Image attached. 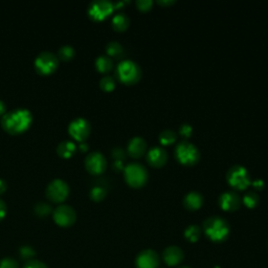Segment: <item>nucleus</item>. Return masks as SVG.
Returning <instances> with one entry per match:
<instances>
[{
    "label": "nucleus",
    "mask_w": 268,
    "mask_h": 268,
    "mask_svg": "<svg viewBox=\"0 0 268 268\" xmlns=\"http://www.w3.org/2000/svg\"><path fill=\"white\" fill-rule=\"evenodd\" d=\"M32 123L33 115L27 108L12 109L2 118L3 128L11 134H18L28 130Z\"/></svg>",
    "instance_id": "1"
},
{
    "label": "nucleus",
    "mask_w": 268,
    "mask_h": 268,
    "mask_svg": "<svg viewBox=\"0 0 268 268\" xmlns=\"http://www.w3.org/2000/svg\"><path fill=\"white\" fill-rule=\"evenodd\" d=\"M204 228L206 235L215 242L225 241L231 231L228 221L219 216L208 218L204 223Z\"/></svg>",
    "instance_id": "2"
},
{
    "label": "nucleus",
    "mask_w": 268,
    "mask_h": 268,
    "mask_svg": "<svg viewBox=\"0 0 268 268\" xmlns=\"http://www.w3.org/2000/svg\"><path fill=\"white\" fill-rule=\"evenodd\" d=\"M116 74L121 82L127 85L136 84L142 77V70L138 63L132 60H123L119 63Z\"/></svg>",
    "instance_id": "3"
},
{
    "label": "nucleus",
    "mask_w": 268,
    "mask_h": 268,
    "mask_svg": "<svg viewBox=\"0 0 268 268\" xmlns=\"http://www.w3.org/2000/svg\"><path fill=\"white\" fill-rule=\"evenodd\" d=\"M126 183L133 188H141L148 181L147 169L139 163H131L124 169Z\"/></svg>",
    "instance_id": "4"
},
{
    "label": "nucleus",
    "mask_w": 268,
    "mask_h": 268,
    "mask_svg": "<svg viewBox=\"0 0 268 268\" xmlns=\"http://www.w3.org/2000/svg\"><path fill=\"white\" fill-rule=\"evenodd\" d=\"M175 158L185 166H193L199 161L200 154L194 144L188 141H182L175 147Z\"/></svg>",
    "instance_id": "5"
},
{
    "label": "nucleus",
    "mask_w": 268,
    "mask_h": 268,
    "mask_svg": "<svg viewBox=\"0 0 268 268\" xmlns=\"http://www.w3.org/2000/svg\"><path fill=\"white\" fill-rule=\"evenodd\" d=\"M227 181L234 189L243 191L251 185V176L247 168L241 165H235L229 169Z\"/></svg>",
    "instance_id": "6"
},
{
    "label": "nucleus",
    "mask_w": 268,
    "mask_h": 268,
    "mask_svg": "<svg viewBox=\"0 0 268 268\" xmlns=\"http://www.w3.org/2000/svg\"><path fill=\"white\" fill-rule=\"evenodd\" d=\"M35 69L41 75L54 73L59 65V58L52 52L44 51L35 59Z\"/></svg>",
    "instance_id": "7"
},
{
    "label": "nucleus",
    "mask_w": 268,
    "mask_h": 268,
    "mask_svg": "<svg viewBox=\"0 0 268 268\" xmlns=\"http://www.w3.org/2000/svg\"><path fill=\"white\" fill-rule=\"evenodd\" d=\"M70 194V187L63 180L56 178L52 181L47 188L48 197L54 203H61L64 201Z\"/></svg>",
    "instance_id": "8"
},
{
    "label": "nucleus",
    "mask_w": 268,
    "mask_h": 268,
    "mask_svg": "<svg viewBox=\"0 0 268 268\" xmlns=\"http://www.w3.org/2000/svg\"><path fill=\"white\" fill-rule=\"evenodd\" d=\"M115 5L109 0H95L88 7V14L95 20H103L113 13Z\"/></svg>",
    "instance_id": "9"
},
{
    "label": "nucleus",
    "mask_w": 268,
    "mask_h": 268,
    "mask_svg": "<svg viewBox=\"0 0 268 268\" xmlns=\"http://www.w3.org/2000/svg\"><path fill=\"white\" fill-rule=\"evenodd\" d=\"M85 167L88 172L98 175L106 170L107 161L105 159V156L101 152L94 151L86 156Z\"/></svg>",
    "instance_id": "10"
},
{
    "label": "nucleus",
    "mask_w": 268,
    "mask_h": 268,
    "mask_svg": "<svg viewBox=\"0 0 268 268\" xmlns=\"http://www.w3.org/2000/svg\"><path fill=\"white\" fill-rule=\"evenodd\" d=\"M91 124L84 118H76L69 125L71 136L79 142H83L91 133Z\"/></svg>",
    "instance_id": "11"
},
{
    "label": "nucleus",
    "mask_w": 268,
    "mask_h": 268,
    "mask_svg": "<svg viewBox=\"0 0 268 268\" xmlns=\"http://www.w3.org/2000/svg\"><path fill=\"white\" fill-rule=\"evenodd\" d=\"M76 211L67 205H61L54 211V219L61 227H70L76 221Z\"/></svg>",
    "instance_id": "12"
},
{
    "label": "nucleus",
    "mask_w": 268,
    "mask_h": 268,
    "mask_svg": "<svg viewBox=\"0 0 268 268\" xmlns=\"http://www.w3.org/2000/svg\"><path fill=\"white\" fill-rule=\"evenodd\" d=\"M241 205L240 195L234 191H227L219 196V206L228 212L237 211Z\"/></svg>",
    "instance_id": "13"
},
{
    "label": "nucleus",
    "mask_w": 268,
    "mask_h": 268,
    "mask_svg": "<svg viewBox=\"0 0 268 268\" xmlns=\"http://www.w3.org/2000/svg\"><path fill=\"white\" fill-rule=\"evenodd\" d=\"M168 161V154L162 147H153L147 153V162L154 168L163 167Z\"/></svg>",
    "instance_id": "14"
},
{
    "label": "nucleus",
    "mask_w": 268,
    "mask_h": 268,
    "mask_svg": "<svg viewBox=\"0 0 268 268\" xmlns=\"http://www.w3.org/2000/svg\"><path fill=\"white\" fill-rule=\"evenodd\" d=\"M159 263V255L151 250L143 251L137 258L138 268H158Z\"/></svg>",
    "instance_id": "15"
},
{
    "label": "nucleus",
    "mask_w": 268,
    "mask_h": 268,
    "mask_svg": "<svg viewBox=\"0 0 268 268\" xmlns=\"http://www.w3.org/2000/svg\"><path fill=\"white\" fill-rule=\"evenodd\" d=\"M127 151L130 154V156H132V158L139 159L146 153L147 143L143 138L134 137L129 141Z\"/></svg>",
    "instance_id": "16"
},
{
    "label": "nucleus",
    "mask_w": 268,
    "mask_h": 268,
    "mask_svg": "<svg viewBox=\"0 0 268 268\" xmlns=\"http://www.w3.org/2000/svg\"><path fill=\"white\" fill-rule=\"evenodd\" d=\"M184 259L183 251L177 247H169L164 251V260L170 266L180 264Z\"/></svg>",
    "instance_id": "17"
},
{
    "label": "nucleus",
    "mask_w": 268,
    "mask_h": 268,
    "mask_svg": "<svg viewBox=\"0 0 268 268\" xmlns=\"http://www.w3.org/2000/svg\"><path fill=\"white\" fill-rule=\"evenodd\" d=\"M204 204V196L199 192L193 191L188 193L184 198V206L190 211L199 210Z\"/></svg>",
    "instance_id": "18"
},
{
    "label": "nucleus",
    "mask_w": 268,
    "mask_h": 268,
    "mask_svg": "<svg viewBox=\"0 0 268 268\" xmlns=\"http://www.w3.org/2000/svg\"><path fill=\"white\" fill-rule=\"evenodd\" d=\"M113 28L118 32H123L127 30L130 25V19L125 13H118L113 18Z\"/></svg>",
    "instance_id": "19"
},
{
    "label": "nucleus",
    "mask_w": 268,
    "mask_h": 268,
    "mask_svg": "<svg viewBox=\"0 0 268 268\" xmlns=\"http://www.w3.org/2000/svg\"><path fill=\"white\" fill-rule=\"evenodd\" d=\"M76 149L77 146L73 141H63L57 147V151L62 158H71L76 152Z\"/></svg>",
    "instance_id": "20"
},
{
    "label": "nucleus",
    "mask_w": 268,
    "mask_h": 268,
    "mask_svg": "<svg viewBox=\"0 0 268 268\" xmlns=\"http://www.w3.org/2000/svg\"><path fill=\"white\" fill-rule=\"evenodd\" d=\"M97 70L101 73H108L114 67V61L107 55H101L96 60Z\"/></svg>",
    "instance_id": "21"
},
{
    "label": "nucleus",
    "mask_w": 268,
    "mask_h": 268,
    "mask_svg": "<svg viewBox=\"0 0 268 268\" xmlns=\"http://www.w3.org/2000/svg\"><path fill=\"white\" fill-rule=\"evenodd\" d=\"M159 140L162 145L164 146H169L172 145L173 143L176 142L177 140V133L174 130L171 129H166L162 131L159 136Z\"/></svg>",
    "instance_id": "22"
},
{
    "label": "nucleus",
    "mask_w": 268,
    "mask_h": 268,
    "mask_svg": "<svg viewBox=\"0 0 268 268\" xmlns=\"http://www.w3.org/2000/svg\"><path fill=\"white\" fill-rule=\"evenodd\" d=\"M106 52L109 57H120L124 53V48L118 41H110L106 46Z\"/></svg>",
    "instance_id": "23"
},
{
    "label": "nucleus",
    "mask_w": 268,
    "mask_h": 268,
    "mask_svg": "<svg viewBox=\"0 0 268 268\" xmlns=\"http://www.w3.org/2000/svg\"><path fill=\"white\" fill-rule=\"evenodd\" d=\"M260 201V197L258 193L254 191H249L248 193H245L243 196V204L247 206L249 209H254L258 206Z\"/></svg>",
    "instance_id": "24"
},
{
    "label": "nucleus",
    "mask_w": 268,
    "mask_h": 268,
    "mask_svg": "<svg viewBox=\"0 0 268 268\" xmlns=\"http://www.w3.org/2000/svg\"><path fill=\"white\" fill-rule=\"evenodd\" d=\"M200 234H201V231H200V228L198 226H195V225H192V226H189L186 231H185V237L187 240L191 241V242H196L199 237H200Z\"/></svg>",
    "instance_id": "25"
},
{
    "label": "nucleus",
    "mask_w": 268,
    "mask_h": 268,
    "mask_svg": "<svg viewBox=\"0 0 268 268\" xmlns=\"http://www.w3.org/2000/svg\"><path fill=\"white\" fill-rule=\"evenodd\" d=\"M100 87L103 89L104 92H113L116 88V80L114 77L111 76H104L100 80Z\"/></svg>",
    "instance_id": "26"
},
{
    "label": "nucleus",
    "mask_w": 268,
    "mask_h": 268,
    "mask_svg": "<svg viewBox=\"0 0 268 268\" xmlns=\"http://www.w3.org/2000/svg\"><path fill=\"white\" fill-rule=\"evenodd\" d=\"M59 58L62 60H71L75 56V49L71 46H63L62 48L59 49L58 52Z\"/></svg>",
    "instance_id": "27"
},
{
    "label": "nucleus",
    "mask_w": 268,
    "mask_h": 268,
    "mask_svg": "<svg viewBox=\"0 0 268 268\" xmlns=\"http://www.w3.org/2000/svg\"><path fill=\"white\" fill-rule=\"evenodd\" d=\"M107 192L103 187H94L91 191V198L95 201H101L105 198Z\"/></svg>",
    "instance_id": "28"
},
{
    "label": "nucleus",
    "mask_w": 268,
    "mask_h": 268,
    "mask_svg": "<svg viewBox=\"0 0 268 268\" xmlns=\"http://www.w3.org/2000/svg\"><path fill=\"white\" fill-rule=\"evenodd\" d=\"M136 5H137V7L140 11L147 12L152 8L153 2H152V0H137Z\"/></svg>",
    "instance_id": "29"
},
{
    "label": "nucleus",
    "mask_w": 268,
    "mask_h": 268,
    "mask_svg": "<svg viewBox=\"0 0 268 268\" xmlns=\"http://www.w3.org/2000/svg\"><path fill=\"white\" fill-rule=\"evenodd\" d=\"M193 133V127L190 124H183L180 127V134L184 138H190Z\"/></svg>",
    "instance_id": "30"
},
{
    "label": "nucleus",
    "mask_w": 268,
    "mask_h": 268,
    "mask_svg": "<svg viewBox=\"0 0 268 268\" xmlns=\"http://www.w3.org/2000/svg\"><path fill=\"white\" fill-rule=\"evenodd\" d=\"M50 211H51V208L47 204H38L36 207V212L42 216L48 215Z\"/></svg>",
    "instance_id": "31"
},
{
    "label": "nucleus",
    "mask_w": 268,
    "mask_h": 268,
    "mask_svg": "<svg viewBox=\"0 0 268 268\" xmlns=\"http://www.w3.org/2000/svg\"><path fill=\"white\" fill-rule=\"evenodd\" d=\"M0 268H17V264L12 259H5L0 263Z\"/></svg>",
    "instance_id": "32"
},
{
    "label": "nucleus",
    "mask_w": 268,
    "mask_h": 268,
    "mask_svg": "<svg viewBox=\"0 0 268 268\" xmlns=\"http://www.w3.org/2000/svg\"><path fill=\"white\" fill-rule=\"evenodd\" d=\"M113 155L116 158V161H122L125 159V151L122 148H116L115 150H113Z\"/></svg>",
    "instance_id": "33"
},
{
    "label": "nucleus",
    "mask_w": 268,
    "mask_h": 268,
    "mask_svg": "<svg viewBox=\"0 0 268 268\" xmlns=\"http://www.w3.org/2000/svg\"><path fill=\"white\" fill-rule=\"evenodd\" d=\"M34 254H35L34 251L29 247L22 248V250H21V256L24 258H31V257L34 256Z\"/></svg>",
    "instance_id": "34"
},
{
    "label": "nucleus",
    "mask_w": 268,
    "mask_h": 268,
    "mask_svg": "<svg viewBox=\"0 0 268 268\" xmlns=\"http://www.w3.org/2000/svg\"><path fill=\"white\" fill-rule=\"evenodd\" d=\"M7 214V205L4 203V200L0 199V220H2Z\"/></svg>",
    "instance_id": "35"
},
{
    "label": "nucleus",
    "mask_w": 268,
    "mask_h": 268,
    "mask_svg": "<svg viewBox=\"0 0 268 268\" xmlns=\"http://www.w3.org/2000/svg\"><path fill=\"white\" fill-rule=\"evenodd\" d=\"M253 186H254V188L256 189V190H258V191H261V190H263L264 189V182L262 181V180H257V181H255L254 183H253Z\"/></svg>",
    "instance_id": "36"
},
{
    "label": "nucleus",
    "mask_w": 268,
    "mask_h": 268,
    "mask_svg": "<svg viewBox=\"0 0 268 268\" xmlns=\"http://www.w3.org/2000/svg\"><path fill=\"white\" fill-rule=\"evenodd\" d=\"M26 268H47V267L44 266L42 263H39V262H32V263L28 264Z\"/></svg>",
    "instance_id": "37"
},
{
    "label": "nucleus",
    "mask_w": 268,
    "mask_h": 268,
    "mask_svg": "<svg viewBox=\"0 0 268 268\" xmlns=\"http://www.w3.org/2000/svg\"><path fill=\"white\" fill-rule=\"evenodd\" d=\"M158 4H160L161 6L167 7V6H171L175 4V0H158Z\"/></svg>",
    "instance_id": "38"
},
{
    "label": "nucleus",
    "mask_w": 268,
    "mask_h": 268,
    "mask_svg": "<svg viewBox=\"0 0 268 268\" xmlns=\"http://www.w3.org/2000/svg\"><path fill=\"white\" fill-rule=\"evenodd\" d=\"M6 110H7V105H6V103L2 99H0V116H2L3 114H5Z\"/></svg>",
    "instance_id": "39"
},
{
    "label": "nucleus",
    "mask_w": 268,
    "mask_h": 268,
    "mask_svg": "<svg viewBox=\"0 0 268 268\" xmlns=\"http://www.w3.org/2000/svg\"><path fill=\"white\" fill-rule=\"evenodd\" d=\"M7 190V184L4 180H0V194L4 193Z\"/></svg>",
    "instance_id": "40"
},
{
    "label": "nucleus",
    "mask_w": 268,
    "mask_h": 268,
    "mask_svg": "<svg viewBox=\"0 0 268 268\" xmlns=\"http://www.w3.org/2000/svg\"><path fill=\"white\" fill-rule=\"evenodd\" d=\"M180 268H190L189 266H182V267H180Z\"/></svg>",
    "instance_id": "41"
}]
</instances>
